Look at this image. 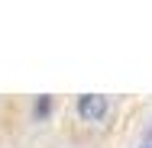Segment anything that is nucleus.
<instances>
[{
  "label": "nucleus",
  "instance_id": "20e7f679",
  "mask_svg": "<svg viewBox=\"0 0 152 148\" xmlns=\"http://www.w3.org/2000/svg\"><path fill=\"white\" fill-rule=\"evenodd\" d=\"M149 148H152V145H149Z\"/></svg>",
  "mask_w": 152,
  "mask_h": 148
},
{
  "label": "nucleus",
  "instance_id": "f257e3e1",
  "mask_svg": "<svg viewBox=\"0 0 152 148\" xmlns=\"http://www.w3.org/2000/svg\"><path fill=\"white\" fill-rule=\"evenodd\" d=\"M107 110H110V103L104 93H81L78 97V116L84 122H100L107 116Z\"/></svg>",
  "mask_w": 152,
  "mask_h": 148
},
{
  "label": "nucleus",
  "instance_id": "7ed1b4c3",
  "mask_svg": "<svg viewBox=\"0 0 152 148\" xmlns=\"http://www.w3.org/2000/svg\"><path fill=\"white\" fill-rule=\"evenodd\" d=\"M142 148H149V145H142Z\"/></svg>",
  "mask_w": 152,
  "mask_h": 148
},
{
  "label": "nucleus",
  "instance_id": "f03ea898",
  "mask_svg": "<svg viewBox=\"0 0 152 148\" xmlns=\"http://www.w3.org/2000/svg\"><path fill=\"white\" fill-rule=\"evenodd\" d=\"M49 113H52V97H39L36 106H32V116L36 119H49Z\"/></svg>",
  "mask_w": 152,
  "mask_h": 148
}]
</instances>
